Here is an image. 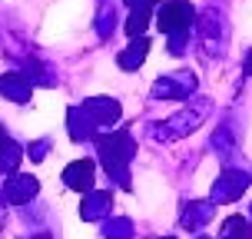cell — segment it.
Returning <instances> with one entry per match:
<instances>
[{
  "label": "cell",
  "instance_id": "3957f363",
  "mask_svg": "<svg viewBox=\"0 0 252 239\" xmlns=\"http://www.w3.org/2000/svg\"><path fill=\"white\" fill-rule=\"evenodd\" d=\"M146 50H150V40L136 37L133 47H126V50L120 53V67H123V70H136L139 63H143V57H146Z\"/></svg>",
  "mask_w": 252,
  "mask_h": 239
},
{
  "label": "cell",
  "instance_id": "8992f818",
  "mask_svg": "<svg viewBox=\"0 0 252 239\" xmlns=\"http://www.w3.org/2000/svg\"><path fill=\"white\" fill-rule=\"evenodd\" d=\"M10 186H13L10 189L13 200H27V196H33V193H37V179H33V176H17Z\"/></svg>",
  "mask_w": 252,
  "mask_h": 239
},
{
  "label": "cell",
  "instance_id": "9c48e42d",
  "mask_svg": "<svg viewBox=\"0 0 252 239\" xmlns=\"http://www.w3.org/2000/svg\"><path fill=\"white\" fill-rule=\"evenodd\" d=\"M153 3H156V0H153Z\"/></svg>",
  "mask_w": 252,
  "mask_h": 239
},
{
  "label": "cell",
  "instance_id": "7a4b0ae2",
  "mask_svg": "<svg viewBox=\"0 0 252 239\" xmlns=\"http://www.w3.org/2000/svg\"><path fill=\"white\" fill-rule=\"evenodd\" d=\"M63 183L73 186V189H90L93 186V163L90 160H80V163L66 166L63 170Z\"/></svg>",
  "mask_w": 252,
  "mask_h": 239
},
{
  "label": "cell",
  "instance_id": "277c9868",
  "mask_svg": "<svg viewBox=\"0 0 252 239\" xmlns=\"http://www.w3.org/2000/svg\"><path fill=\"white\" fill-rule=\"evenodd\" d=\"M0 90L10 97V100H27L30 97V83L20 76H0Z\"/></svg>",
  "mask_w": 252,
  "mask_h": 239
},
{
  "label": "cell",
  "instance_id": "5b68a950",
  "mask_svg": "<svg viewBox=\"0 0 252 239\" xmlns=\"http://www.w3.org/2000/svg\"><path fill=\"white\" fill-rule=\"evenodd\" d=\"M87 113H93L96 120H116V116H120V106H116L113 100H90Z\"/></svg>",
  "mask_w": 252,
  "mask_h": 239
},
{
  "label": "cell",
  "instance_id": "52a82bcc",
  "mask_svg": "<svg viewBox=\"0 0 252 239\" xmlns=\"http://www.w3.org/2000/svg\"><path fill=\"white\" fill-rule=\"evenodd\" d=\"M226 239H246V223H242V219H229L226 223Z\"/></svg>",
  "mask_w": 252,
  "mask_h": 239
},
{
  "label": "cell",
  "instance_id": "ba28073f",
  "mask_svg": "<svg viewBox=\"0 0 252 239\" xmlns=\"http://www.w3.org/2000/svg\"><path fill=\"white\" fill-rule=\"evenodd\" d=\"M246 73H252V53H249V60H246Z\"/></svg>",
  "mask_w": 252,
  "mask_h": 239
},
{
  "label": "cell",
  "instance_id": "6da1fadb",
  "mask_svg": "<svg viewBox=\"0 0 252 239\" xmlns=\"http://www.w3.org/2000/svg\"><path fill=\"white\" fill-rule=\"evenodd\" d=\"M192 17H196L192 3H186V0H169L163 10H159V30L163 34H186Z\"/></svg>",
  "mask_w": 252,
  "mask_h": 239
}]
</instances>
